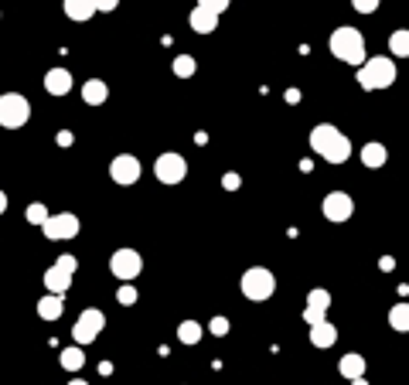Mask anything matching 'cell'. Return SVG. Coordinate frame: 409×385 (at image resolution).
I'll list each match as a JSON object with an SVG mask.
<instances>
[{"label": "cell", "instance_id": "6da1fadb", "mask_svg": "<svg viewBox=\"0 0 409 385\" xmlns=\"http://www.w3.org/2000/svg\"><path fill=\"white\" fill-rule=\"evenodd\" d=\"M392 82H396V62L385 58V55L365 58L358 65V85L361 89H389Z\"/></svg>", "mask_w": 409, "mask_h": 385}, {"label": "cell", "instance_id": "7a4b0ae2", "mask_svg": "<svg viewBox=\"0 0 409 385\" xmlns=\"http://www.w3.org/2000/svg\"><path fill=\"white\" fill-rule=\"evenodd\" d=\"M328 45H331L334 58H341L345 65H361L365 62V38L355 27H338Z\"/></svg>", "mask_w": 409, "mask_h": 385}, {"label": "cell", "instance_id": "3957f363", "mask_svg": "<svg viewBox=\"0 0 409 385\" xmlns=\"http://www.w3.org/2000/svg\"><path fill=\"white\" fill-rule=\"evenodd\" d=\"M31 120V103L21 92H4L0 96V127L4 130H21Z\"/></svg>", "mask_w": 409, "mask_h": 385}, {"label": "cell", "instance_id": "277c9868", "mask_svg": "<svg viewBox=\"0 0 409 385\" xmlns=\"http://www.w3.org/2000/svg\"><path fill=\"white\" fill-rule=\"evenodd\" d=\"M273 290H277V276H273L266 266L246 270V276H242V293H246L249 300H270Z\"/></svg>", "mask_w": 409, "mask_h": 385}, {"label": "cell", "instance_id": "5b68a950", "mask_svg": "<svg viewBox=\"0 0 409 385\" xmlns=\"http://www.w3.org/2000/svg\"><path fill=\"white\" fill-rule=\"evenodd\" d=\"M109 270H113V276L120 283H130L140 276V270H144V259L137 249H116L113 256H109Z\"/></svg>", "mask_w": 409, "mask_h": 385}, {"label": "cell", "instance_id": "8992f818", "mask_svg": "<svg viewBox=\"0 0 409 385\" xmlns=\"http://www.w3.org/2000/svg\"><path fill=\"white\" fill-rule=\"evenodd\" d=\"M102 328H106V314L96 307H89V310L78 314L76 328H72V337H76L78 344H89V341H96L102 334Z\"/></svg>", "mask_w": 409, "mask_h": 385}, {"label": "cell", "instance_id": "52a82bcc", "mask_svg": "<svg viewBox=\"0 0 409 385\" xmlns=\"http://www.w3.org/2000/svg\"><path fill=\"white\" fill-rule=\"evenodd\" d=\"M41 232H45V239H51V242H65V239H76V235H78V218L72 215V211H62V215H48V218H45V225H41Z\"/></svg>", "mask_w": 409, "mask_h": 385}, {"label": "cell", "instance_id": "ba28073f", "mask_svg": "<svg viewBox=\"0 0 409 385\" xmlns=\"http://www.w3.org/2000/svg\"><path fill=\"white\" fill-rule=\"evenodd\" d=\"M153 174L160 184H178V181L188 178V160L181 154H160L153 164Z\"/></svg>", "mask_w": 409, "mask_h": 385}, {"label": "cell", "instance_id": "9c48e42d", "mask_svg": "<svg viewBox=\"0 0 409 385\" xmlns=\"http://www.w3.org/2000/svg\"><path fill=\"white\" fill-rule=\"evenodd\" d=\"M140 174H144V167H140V160L133 154L113 157V164H109V178L116 181V184H137Z\"/></svg>", "mask_w": 409, "mask_h": 385}, {"label": "cell", "instance_id": "30bf717a", "mask_svg": "<svg viewBox=\"0 0 409 385\" xmlns=\"http://www.w3.org/2000/svg\"><path fill=\"white\" fill-rule=\"evenodd\" d=\"M355 215V202H352V195H345V191H331L328 198H324V218L328 222H348Z\"/></svg>", "mask_w": 409, "mask_h": 385}, {"label": "cell", "instance_id": "8fae6325", "mask_svg": "<svg viewBox=\"0 0 409 385\" xmlns=\"http://www.w3.org/2000/svg\"><path fill=\"white\" fill-rule=\"evenodd\" d=\"M328 307H331V293H328V290H310V293H307V307H304L307 328L317 324V321H324Z\"/></svg>", "mask_w": 409, "mask_h": 385}, {"label": "cell", "instance_id": "7c38bea8", "mask_svg": "<svg viewBox=\"0 0 409 385\" xmlns=\"http://www.w3.org/2000/svg\"><path fill=\"white\" fill-rule=\"evenodd\" d=\"M45 89H48L51 96H69V89H72V72H69V69H48Z\"/></svg>", "mask_w": 409, "mask_h": 385}, {"label": "cell", "instance_id": "4fadbf2b", "mask_svg": "<svg viewBox=\"0 0 409 385\" xmlns=\"http://www.w3.org/2000/svg\"><path fill=\"white\" fill-rule=\"evenodd\" d=\"M338 136H341V130H338V127H331V123H321V127L310 130V147H314L317 154H324V150L331 147Z\"/></svg>", "mask_w": 409, "mask_h": 385}, {"label": "cell", "instance_id": "5bb4252c", "mask_svg": "<svg viewBox=\"0 0 409 385\" xmlns=\"http://www.w3.org/2000/svg\"><path fill=\"white\" fill-rule=\"evenodd\" d=\"M188 24H191V31H198V34H212L219 27V14H212L208 7H195L191 18H188Z\"/></svg>", "mask_w": 409, "mask_h": 385}, {"label": "cell", "instance_id": "9a60e30c", "mask_svg": "<svg viewBox=\"0 0 409 385\" xmlns=\"http://www.w3.org/2000/svg\"><path fill=\"white\" fill-rule=\"evenodd\" d=\"M310 341H314V348H331L338 341V328L328 321H317V324H310Z\"/></svg>", "mask_w": 409, "mask_h": 385}, {"label": "cell", "instance_id": "2e32d148", "mask_svg": "<svg viewBox=\"0 0 409 385\" xmlns=\"http://www.w3.org/2000/svg\"><path fill=\"white\" fill-rule=\"evenodd\" d=\"M106 96H109V89H106V82H102V78H89V82L82 85V99H85L89 106L106 103Z\"/></svg>", "mask_w": 409, "mask_h": 385}, {"label": "cell", "instance_id": "e0dca14e", "mask_svg": "<svg viewBox=\"0 0 409 385\" xmlns=\"http://www.w3.org/2000/svg\"><path fill=\"white\" fill-rule=\"evenodd\" d=\"M62 297H58V293H48V297H41V300H38V317H41V321H58V317H62Z\"/></svg>", "mask_w": 409, "mask_h": 385}, {"label": "cell", "instance_id": "ac0fdd59", "mask_svg": "<svg viewBox=\"0 0 409 385\" xmlns=\"http://www.w3.org/2000/svg\"><path fill=\"white\" fill-rule=\"evenodd\" d=\"M385 157H389V154H385V147H382V144H375V140L361 147V164H365V167H372V171H379V167H382Z\"/></svg>", "mask_w": 409, "mask_h": 385}, {"label": "cell", "instance_id": "d6986e66", "mask_svg": "<svg viewBox=\"0 0 409 385\" xmlns=\"http://www.w3.org/2000/svg\"><path fill=\"white\" fill-rule=\"evenodd\" d=\"M45 286H48L51 293H58V297H62V293H69V286H72V276H69V273H62L58 266H51L48 273H45Z\"/></svg>", "mask_w": 409, "mask_h": 385}, {"label": "cell", "instance_id": "ffe728a7", "mask_svg": "<svg viewBox=\"0 0 409 385\" xmlns=\"http://www.w3.org/2000/svg\"><path fill=\"white\" fill-rule=\"evenodd\" d=\"M65 14L72 21H89L96 14V4L92 0H65Z\"/></svg>", "mask_w": 409, "mask_h": 385}, {"label": "cell", "instance_id": "44dd1931", "mask_svg": "<svg viewBox=\"0 0 409 385\" xmlns=\"http://www.w3.org/2000/svg\"><path fill=\"white\" fill-rule=\"evenodd\" d=\"M338 372H341L345 379H361V375H365V358H361V355H345V358L338 361Z\"/></svg>", "mask_w": 409, "mask_h": 385}, {"label": "cell", "instance_id": "7402d4cb", "mask_svg": "<svg viewBox=\"0 0 409 385\" xmlns=\"http://www.w3.org/2000/svg\"><path fill=\"white\" fill-rule=\"evenodd\" d=\"M389 324L399 334H406L409 331V304H396V307L389 310Z\"/></svg>", "mask_w": 409, "mask_h": 385}, {"label": "cell", "instance_id": "603a6c76", "mask_svg": "<svg viewBox=\"0 0 409 385\" xmlns=\"http://www.w3.org/2000/svg\"><path fill=\"white\" fill-rule=\"evenodd\" d=\"M202 324H198V321H184V324H181L178 328V341H184V344H198V341H202Z\"/></svg>", "mask_w": 409, "mask_h": 385}, {"label": "cell", "instance_id": "cb8c5ba5", "mask_svg": "<svg viewBox=\"0 0 409 385\" xmlns=\"http://www.w3.org/2000/svg\"><path fill=\"white\" fill-rule=\"evenodd\" d=\"M389 48H392L396 58H406L409 55V31H396V34L389 38Z\"/></svg>", "mask_w": 409, "mask_h": 385}, {"label": "cell", "instance_id": "d4e9b609", "mask_svg": "<svg viewBox=\"0 0 409 385\" xmlns=\"http://www.w3.org/2000/svg\"><path fill=\"white\" fill-rule=\"evenodd\" d=\"M82 365H85L82 348H65V351H62V368H72V372H78Z\"/></svg>", "mask_w": 409, "mask_h": 385}, {"label": "cell", "instance_id": "484cf974", "mask_svg": "<svg viewBox=\"0 0 409 385\" xmlns=\"http://www.w3.org/2000/svg\"><path fill=\"white\" fill-rule=\"evenodd\" d=\"M174 76H181V78L195 76V58H191V55H178V58H174Z\"/></svg>", "mask_w": 409, "mask_h": 385}, {"label": "cell", "instance_id": "4316f807", "mask_svg": "<svg viewBox=\"0 0 409 385\" xmlns=\"http://www.w3.org/2000/svg\"><path fill=\"white\" fill-rule=\"evenodd\" d=\"M25 218H27V222H31V225H45V218H48V208H45V205H38V202H34V205H27Z\"/></svg>", "mask_w": 409, "mask_h": 385}, {"label": "cell", "instance_id": "83f0119b", "mask_svg": "<svg viewBox=\"0 0 409 385\" xmlns=\"http://www.w3.org/2000/svg\"><path fill=\"white\" fill-rule=\"evenodd\" d=\"M116 300H120L123 307H133V304H137V290H133L130 283H123V286H120V293H116Z\"/></svg>", "mask_w": 409, "mask_h": 385}, {"label": "cell", "instance_id": "f1b7e54d", "mask_svg": "<svg viewBox=\"0 0 409 385\" xmlns=\"http://www.w3.org/2000/svg\"><path fill=\"white\" fill-rule=\"evenodd\" d=\"M55 266H58L62 273H69V276H72V273L78 270V259L76 256H58V262H55Z\"/></svg>", "mask_w": 409, "mask_h": 385}, {"label": "cell", "instance_id": "f546056e", "mask_svg": "<svg viewBox=\"0 0 409 385\" xmlns=\"http://www.w3.org/2000/svg\"><path fill=\"white\" fill-rule=\"evenodd\" d=\"M352 7H355L358 14H375L379 10V0H352Z\"/></svg>", "mask_w": 409, "mask_h": 385}, {"label": "cell", "instance_id": "4dcf8cb0", "mask_svg": "<svg viewBox=\"0 0 409 385\" xmlns=\"http://www.w3.org/2000/svg\"><path fill=\"white\" fill-rule=\"evenodd\" d=\"M208 328H212V334H215V337H226V334H229V321H226V317H215Z\"/></svg>", "mask_w": 409, "mask_h": 385}, {"label": "cell", "instance_id": "1f68e13d", "mask_svg": "<svg viewBox=\"0 0 409 385\" xmlns=\"http://www.w3.org/2000/svg\"><path fill=\"white\" fill-rule=\"evenodd\" d=\"M198 7H208L212 14H222L229 7V0H198Z\"/></svg>", "mask_w": 409, "mask_h": 385}, {"label": "cell", "instance_id": "d6a6232c", "mask_svg": "<svg viewBox=\"0 0 409 385\" xmlns=\"http://www.w3.org/2000/svg\"><path fill=\"white\" fill-rule=\"evenodd\" d=\"M92 4H96V10L109 14V10H116V4H120V0H92Z\"/></svg>", "mask_w": 409, "mask_h": 385}, {"label": "cell", "instance_id": "836d02e7", "mask_svg": "<svg viewBox=\"0 0 409 385\" xmlns=\"http://www.w3.org/2000/svg\"><path fill=\"white\" fill-rule=\"evenodd\" d=\"M72 144H76V136H72L69 130H62V133H58V147H72Z\"/></svg>", "mask_w": 409, "mask_h": 385}, {"label": "cell", "instance_id": "e575fe53", "mask_svg": "<svg viewBox=\"0 0 409 385\" xmlns=\"http://www.w3.org/2000/svg\"><path fill=\"white\" fill-rule=\"evenodd\" d=\"M222 184H226V188H239L242 181H239V174H226V178H222Z\"/></svg>", "mask_w": 409, "mask_h": 385}, {"label": "cell", "instance_id": "d590c367", "mask_svg": "<svg viewBox=\"0 0 409 385\" xmlns=\"http://www.w3.org/2000/svg\"><path fill=\"white\" fill-rule=\"evenodd\" d=\"M4 211H7V195L0 191V215H4Z\"/></svg>", "mask_w": 409, "mask_h": 385}, {"label": "cell", "instance_id": "8d00e7d4", "mask_svg": "<svg viewBox=\"0 0 409 385\" xmlns=\"http://www.w3.org/2000/svg\"><path fill=\"white\" fill-rule=\"evenodd\" d=\"M352 385H368V382L365 379H352Z\"/></svg>", "mask_w": 409, "mask_h": 385}, {"label": "cell", "instance_id": "74e56055", "mask_svg": "<svg viewBox=\"0 0 409 385\" xmlns=\"http://www.w3.org/2000/svg\"><path fill=\"white\" fill-rule=\"evenodd\" d=\"M69 385H89V382H82V379H72V382H69Z\"/></svg>", "mask_w": 409, "mask_h": 385}]
</instances>
